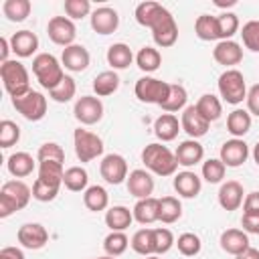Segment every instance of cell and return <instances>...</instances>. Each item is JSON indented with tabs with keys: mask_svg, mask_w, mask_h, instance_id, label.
Segmentation results:
<instances>
[{
	"mask_svg": "<svg viewBox=\"0 0 259 259\" xmlns=\"http://www.w3.org/2000/svg\"><path fill=\"white\" fill-rule=\"evenodd\" d=\"M142 162L150 172H154L158 176H172L178 168V160L170 152V148L164 144H158V142L148 144L142 150Z\"/></svg>",
	"mask_w": 259,
	"mask_h": 259,
	"instance_id": "cell-1",
	"label": "cell"
},
{
	"mask_svg": "<svg viewBox=\"0 0 259 259\" xmlns=\"http://www.w3.org/2000/svg\"><path fill=\"white\" fill-rule=\"evenodd\" d=\"M32 73L38 79L40 87L45 89H55L63 79H65V71H63V63L51 55V53H38L32 59Z\"/></svg>",
	"mask_w": 259,
	"mask_h": 259,
	"instance_id": "cell-2",
	"label": "cell"
},
{
	"mask_svg": "<svg viewBox=\"0 0 259 259\" xmlns=\"http://www.w3.org/2000/svg\"><path fill=\"white\" fill-rule=\"evenodd\" d=\"M32 196V190L22 180H8L0 190V217L6 219L16 210H22Z\"/></svg>",
	"mask_w": 259,
	"mask_h": 259,
	"instance_id": "cell-3",
	"label": "cell"
},
{
	"mask_svg": "<svg viewBox=\"0 0 259 259\" xmlns=\"http://www.w3.org/2000/svg\"><path fill=\"white\" fill-rule=\"evenodd\" d=\"M0 77L4 83V89L8 91L10 97H20L30 91V77L26 67L20 61L8 59L6 63L0 65Z\"/></svg>",
	"mask_w": 259,
	"mask_h": 259,
	"instance_id": "cell-4",
	"label": "cell"
},
{
	"mask_svg": "<svg viewBox=\"0 0 259 259\" xmlns=\"http://www.w3.org/2000/svg\"><path fill=\"white\" fill-rule=\"evenodd\" d=\"M219 93L231 105L243 103V99H247V85L243 73L237 69H227L219 77Z\"/></svg>",
	"mask_w": 259,
	"mask_h": 259,
	"instance_id": "cell-5",
	"label": "cell"
},
{
	"mask_svg": "<svg viewBox=\"0 0 259 259\" xmlns=\"http://www.w3.org/2000/svg\"><path fill=\"white\" fill-rule=\"evenodd\" d=\"M134 93L136 97L142 101V103H156V105H162L170 93V83L162 81V79H156V77H142L136 81V87H134Z\"/></svg>",
	"mask_w": 259,
	"mask_h": 259,
	"instance_id": "cell-6",
	"label": "cell"
},
{
	"mask_svg": "<svg viewBox=\"0 0 259 259\" xmlns=\"http://www.w3.org/2000/svg\"><path fill=\"white\" fill-rule=\"evenodd\" d=\"M12 105L28 121H40L47 113V97L34 89H30L20 97H12Z\"/></svg>",
	"mask_w": 259,
	"mask_h": 259,
	"instance_id": "cell-7",
	"label": "cell"
},
{
	"mask_svg": "<svg viewBox=\"0 0 259 259\" xmlns=\"http://www.w3.org/2000/svg\"><path fill=\"white\" fill-rule=\"evenodd\" d=\"M73 146L81 162H91L103 154V140L97 134L83 130V127H77L73 132Z\"/></svg>",
	"mask_w": 259,
	"mask_h": 259,
	"instance_id": "cell-8",
	"label": "cell"
},
{
	"mask_svg": "<svg viewBox=\"0 0 259 259\" xmlns=\"http://www.w3.org/2000/svg\"><path fill=\"white\" fill-rule=\"evenodd\" d=\"M150 30H152L154 42L162 49H168L178 40V24H176L174 16L170 14V10H166V8H162V12L158 14V18Z\"/></svg>",
	"mask_w": 259,
	"mask_h": 259,
	"instance_id": "cell-9",
	"label": "cell"
},
{
	"mask_svg": "<svg viewBox=\"0 0 259 259\" xmlns=\"http://www.w3.org/2000/svg\"><path fill=\"white\" fill-rule=\"evenodd\" d=\"M73 113H75V119L79 123L93 125V123L101 121V117H103V103L95 95H83L75 101Z\"/></svg>",
	"mask_w": 259,
	"mask_h": 259,
	"instance_id": "cell-10",
	"label": "cell"
},
{
	"mask_svg": "<svg viewBox=\"0 0 259 259\" xmlns=\"http://www.w3.org/2000/svg\"><path fill=\"white\" fill-rule=\"evenodd\" d=\"M47 34L49 38L55 42V45H61V47H71L75 45V36H77V28L73 24L71 18L67 16H53L47 24Z\"/></svg>",
	"mask_w": 259,
	"mask_h": 259,
	"instance_id": "cell-11",
	"label": "cell"
},
{
	"mask_svg": "<svg viewBox=\"0 0 259 259\" xmlns=\"http://www.w3.org/2000/svg\"><path fill=\"white\" fill-rule=\"evenodd\" d=\"M99 172L105 182L121 184L123 180H127V162L119 154H107V156H103V160L99 164Z\"/></svg>",
	"mask_w": 259,
	"mask_h": 259,
	"instance_id": "cell-12",
	"label": "cell"
},
{
	"mask_svg": "<svg viewBox=\"0 0 259 259\" xmlns=\"http://www.w3.org/2000/svg\"><path fill=\"white\" fill-rule=\"evenodd\" d=\"M18 243L24 249H42L49 243V233L40 223H24L16 233Z\"/></svg>",
	"mask_w": 259,
	"mask_h": 259,
	"instance_id": "cell-13",
	"label": "cell"
},
{
	"mask_svg": "<svg viewBox=\"0 0 259 259\" xmlns=\"http://www.w3.org/2000/svg\"><path fill=\"white\" fill-rule=\"evenodd\" d=\"M247 158H249V146L241 138L227 140L221 146V162L229 168H239L241 164H245Z\"/></svg>",
	"mask_w": 259,
	"mask_h": 259,
	"instance_id": "cell-14",
	"label": "cell"
},
{
	"mask_svg": "<svg viewBox=\"0 0 259 259\" xmlns=\"http://www.w3.org/2000/svg\"><path fill=\"white\" fill-rule=\"evenodd\" d=\"M180 125H182V130L190 136V140H198V138H202V136L208 132V125H210V123L198 113L196 105H188V107H184V111H182Z\"/></svg>",
	"mask_w": 259,
	"mask_h": 259,
	"instance_id": "cell-15",
	"label": "cell"
},
{
	"mask_svg": "<svg viewBox=\"0 0 259 259\" xmlns=\"http://www.w3.org/2000/svg\"><path fill=\"white\" fill-rule=\"evenodd\" d=\"M117 26H119L117 10H113L109 6H101L91 12V28L97 34H111L117 30Z\"/></svg>",
	"mask_w": 259,
	"mask_h": 259,
	"instance_id": "cell-16",
	"label": "cell"
},
{
	"mask_svg": "<svg viewBox=\"0 0 259 259\" xmlns=\"http://www.w3.org/2000/svg\"><path fill=\"white\" fill-rule=\"evenodd\" d=\"M127 192L132 196H136L138 200L152 196V192H154V178H152V174L148 170H142V168L132 170L127 174Z\"/></svg>",
	"mask_w": 259,
	"mask_h": 259,
	"instance_id": "cell-17",
	"label": "cell"
},
{
	"mask_svg": "<svg viewBox=\"0 0 259 259\" xmlns=\"http://www.w3.org/2000/svg\"><path fill=\"white\" fill-rule=\"evenodd\" d=\"M89 51L83 47V45H71V47H65L63 49V55H61V63L65 69L73 71V73H81L89 67Z\"/></svg>",
	"mask_w": 259,
	"mask_h": 259,
	"instance_id": "cell-18",
	"label": "cell"
},
{
	"mask_svg": "<svg viewBox=\"0 0 259 259\" xmlns=\"http://www.w3.org/2000/svg\"><path fill=\"white\" fill-rule=\"evenodd\" d=\"M212 57L219 65L233 67V65H239L243 61V49L235 40H219L212 49Z\"/></svg>",
	"mask_w": 259,
	"mask_h": 259,
	"instance_id": "cell-19",
	"label": "cell"
},
{
	"mask_svg": "<svg viewBox=\"0 0 259 259\" xmlns=\"http://www.w3.org/2000/svg\"><path fill=\"white\" fill-rule=\"evenodd\" d=\"M219 243H221V249L225 253L237 257V255H241L243 251L249 249V235L241 229H227V231L221 233Z\"/></svg>",
	"mask_w": 259,
	"mask_h": 259,
	"instance_id": "cell-20",
	"label": "cell"
},
{
	"mask_svg": "<svg viewBox=\"0 0 259 259\" xmlns=\"http://www.w3.org/2000/svg\"><path fill=\"white\" fill-rule=\"evenodd\" d=\"M174 156H176V160H178V166L190 168V166L202 162V158H204V148H202V144H198L196 140H184V142L178 144Z\"/></svg>",
	"mask_w": 259,
	"mask_h": 259,
	"instance_id": "cell-21",
	"label": "cell"
},
{
	"mask_svg": "<svg viewBox=\"0 0 259 259\" xmlns=\"http://www.w3.org/2000/svg\"><path fill=\"white\" fill-rule=\"evenodd\" d=\"M243 186L237 180H227L219 188V204L225 210H237L243 204Z\"/></svg>",
	"mask_w": 259,
	"mask_h": 259,
	"instance_id": "cell-22",
	"label": "cell"
},
{
	"mask_svg": "<svg viewBox=\"0 0 259 259\" xmlns=\"http://www.w3.org/2000/svg\"><path fill=\"white\" fill-rule=\"evenodd\" d=\"M10 49L16 57H32V53L38 49V36L32 30H18L10 38Z\"/></svg>",
	"mask_w": 259,
	"mask_h": 259,
	"instance_id": "cell-23",
	"label": "cell"
},
{
	"mask_svg": "<svg viewBox=\"0 0 259 259\" xmlns=\"http://www.w3.org/2000/svg\"><path fill=\"white\" fill-rule=\"evenodd\" d=\"M132 212H134V221H138L140 225H152L160 217V200L154 196L140 198Z\"/></svg>",
	"mask_w": 259,
	"mask_h": 259,
	"instance_id": "cell-24",
	"label": "cell"
},
{
	"mask_svg": "<svg viewBox=\"0 0 259 259\" xmlns=\"http://www.w3.org/2000/svg\"><path fill=\"white\" fill-rule=\"evenodd\" d=\"M200 188H202L200 178H198L194 172H190V170L178 172V174L174 176V190H176L182 198H194V196H198Z\"/></svg>",
	"mask_w": 259,
	"mask_h": 259,
	"instance_id": "cell-25",
	"label": "cell"
},
{
	"mask_svg": "<svg viewBox=\"0 0 259 259\" xmlns=\"http://www.w3.org/2000/svg\"><path fill=\"white\" fill-rule=\"evenodd\" d=\"M180 130H182V125H180V121H178V117H176L174 113H162V115L154 121V134H156V138L162 140V142H172V140H176V136H178Z\"/></svg>",
	"mask_w": 259,
	"mask_h": 259,
	"instance_id": "cell-26",
	"label": "cell"
},
{
	"mask_svg": "<svg viewBox=\"0 0 259 259\" xmlns=\"http://www.w3.org/2000/svg\"><path fill=\"white\" fill-rule=\"evenodd\" d=\"M6 168L12 176L16 178H24L28 174H32L34 170V160L28 152H14L8 156V162H6Z\"/></svg>",
	"mask_w": 259,
	"mask_h": 259,
	"instance_id": "cell-27",
	"label": "cell"
},
{
	"mask_svg": "<svg viewBox=\"0 0 259 259\" xmlns=\"http://www.w3.org/2000/svg\"><path fill=\"white\" fill-rule=\"evenodd\" d=\"M134 61V53L125 42H115L107 49V63L111 65V71L127 69Z\"/></svg>",
	"mask_w": 259,
	"mask_h": 259,
	"instance_id": "cell-28",
	"label": "cell"
},
{
	"mask_svg": "<svg viewBox=\"0 0 259 259\" xmlns=\"http://www.w3.org/2000/svg\"><path fill=\"white\" fill-rule=\"evenodd\" d=\"M134 221V212L127 208V206H111L107 208L105 212V225L111 229V231H125Z\"/></svg>",
	"mask_w": 259,
	"mask_h": 259,
	"instance_id": "cell-29",
	"label": "cell"
},
{
	"mask_svg": "<svg viewBox=\"0 0 259 259\" xmlns=\"http://www.w3.org/2000/svg\"><path fill=\"white\" fill-rule=\"evenodd\" d=\"M227 130L233 138H243L251 130V113L245 109H233L227 115Z\"/></svg>",
	"mask_w": 259,
	"mask_h": 259,
	"instance_id": "cell-30",
	"label": "cell"
},
{
	"mask_svg": "<svg viewBox=\"0 0 259 259\" xmlns=\"http://www.w3.org/2000/svg\"><path fill=\"white\" fill-rule=\"evenodd\" d=\"M87 182H89V174H87L85 168H81V166H71V168L65 170L63 184H65L67 190H71V192H85V190L89 188Z\"/></svg>",
	"mask_w": 259,
	"mask_h": 259,
	"instance_id": "cell-31",
	"label": "cell"
},
{
	"mask_svg": "<svg viewBox=\"0 0 259 259\" xmlns=\"http://www.w3.org/2000/svg\"><path fill=\"white\" fill-rule=\"evenodd\" d=\"M117 87H119V75L115 71H101L93 79V91L97 97H107V95L115 93Z\"/></svg>",
	"mask_w": 259,
	"mask_h": 259,
	"instance_id": "cell-32",
	"label": "cell"
},
{
	"mask_svg": "<svg viewBox=\"0 0 259 259\" xmlns=\"http://www.w3.org/2000/svg\"><path fill=\"white\" fill-rule=\"evenodd\" d=\"M63 176H65L63 164H59V162H38V180L40 182H45L49 186H55V188H61Z\"/></svg>",
	"mask_w": 259,
	"mask_h": 259,
	"instance_id": "cell-33",
	"label": "cell"
},
{
	"mask_svg": "<svg viewBox=\"0 0 259 259\" xmlns=\"http://www.w3.org/2000/svg\"><path fill=\"white\" fill-rule=\"evenodd\" d=\"M83 204L93 210V212H99V210H105L107 204H109V194L103 186L95 184V186H89L85 192H83Z\"/></svg>",
	"mask_w": 259,
	"mask_h": 259,
	"instance_id": "cell-34",
	"label": "cell"
},
{
	"mask_svg": "<svg viewBox=\"0 0 259 259\" xmlns=\"http://www.w3.org/2000/svg\"><path fill=\"white\" fill-rule=\"evenodd\" d=\"M132 249L138 255H156V245H154V229H140L134 233L132 241H130Z\"/></svg>",
	"mask_w": 259,
	"mask_h": 259,
	"instance_id": "cell-35",
	"label": "cell"
},
{
	"mask_svg": "<svg viewBox=\"0 0 259 259\" xmlns=\"http://www.w3.org/2000/svg\"><path fill=\"white\" fill-rule=\"evenodd\" d=\"M194 32L200 40H221L219 36V24H217V16L210 14H200L194 22Z\"/></svg>",
	"mask_w": 259,
	"mask_h": 259,
	"instance_id": "cell-36",
	"label": "cell"
},
{
	"mask_svg": "<svg viewBox=\"0 0 259 259\" xmlns=\"http://www.w3.org/2000/svg\"><path fill=\"white\" fill-rule=\"evenodd\" d=\"M196 109H198V113H200L208 123H210V121H217V119L221 117V113H223V105H221L219 97H214L212 93L200 95V99L196 101Z\"/></svg>",
	"mask_w": 259,
	"mask_h": 259,
	"instance_id": "cell-37",
	"label": "cell"
},
{
	"mask_svg": "<svg viewBox=\"0 0 259 259\" xmlns=\"http://www.w3.org/2000/svg\"><path fill=\"white\" fill-rule=\"evenodd\" d=\"M158 200H160V217H158V221H162L166 225H172L182 217V204H180V200L176 196H162Z\"/></svg>",
	"mask_w": 259,
	"mask_h": 259,
	"instance_id": "cell-38",
	"label": "cell"
},
{
	"mask_svg": "<svg viewBox=\"0 0 259 259\" xmlns=\"http://www.w3.org/2000/svg\"><path fill=\"white\" fill-rule=\"evenodd\" d=\"M162 4H158V2H152V0H146V2H140L138 6H136V20H138V24H142V26H146V28H152V24L156 22V18H158V14L162 12Z\"/></svg>",
	"mask_w": 259,
	"mask_h": 259,
	"instance_id": "cell-39",
	"label": "cell"
},
{
	"mask_svg": "<svg viewBox=\"0 0 259 259\" xmlns=\"http://www.w3.org/2000/svg\"><path fill=\"white\" fill-rule=\"evenodd\" d=\"M186 99H188V93L182 85L178 83H170V93L166 97V101L160 105L166 113H174V111H180L186 107Z\"/></svg>",
	"mask_w": 259,
	"mask_h": 259,
	"instance_id": "cell-40",
	"label": "cell"
},
{
	"mask_svg": "<svg viewBox=\"0 0 259 259\" xmlns=\"http://www.w3.org/2000/svg\"><path fill=\"white\" fill-rule=\"evenodd\" d=\"M136 63H138V67H140L142 71L154 73V71H158L160 65H162V55H160V51L154 49V47H144V49H140V53L136 55Z\"/></svg>",
	"mask_w": 259,
	"mask_h": 259,
	"instance_id": "cell-41",
	"label": "cell"
},
{
	"mask_svg": "<svg viewBox=\"0 0 259 259\" xmlns=\"http://www.w3.org/2000/svg\"><path fill=\"white\" fill-rule=\"evenodd\" d=\"M30 8H32L30 0H6L2 4L4 16L8 20H12V22H22L30 14Z\"/></svg>",
	"mask_w": 259,
	"mask_h": 259,
	"instance_id": "cell-42",
	"label": "cell"
},
{
	"mask_svg": "<svg viewBox=\"0 0 259 259\" xmlns=\"http://www.w3.org/2000/svg\"><path fill=\"white\" fill-rule=\"evenodd\" d=\"M127 245H130V239L125 237L123 231H111L103 239V251L105 255H111V257H119L121 253H125Z\"/></svg>",
	"mask_w": 259,
	"mask_h": 259,
	"instance_id": "cell-43",
	"label": "cell"
},
{
	"mask_svg": "<svg viewBox=\"0 0 259 259\" xmlns=\"http://www.w3.org/2000/svg\"><path fill=\"white\" fill-rule=\"evenodd\" d=\"M75 93H77L75 79L69 77V75H65V79H63L55 89L49 91V97H51L53 101H57V103H67V101H71V99L75 97Z\"/></svg>",
	"mask_w": 259,
	"mask_h": 259,
	"instance_id": "cell-44",
	"label": "cell"
},
{
	"mask_svg": "<svg viewBox=\"0 0 259 259\" xmlns=\"http://www.w3.org/2000/svg\"><path fill=\"white\" fill-rule=\"evenodd\" d=\"M227 166L221 162V158H208L206 162H202V178L208 184H219L225 178Z\"/></svg>",
	"mask_w": 259,
	"mask_h": 259,
	"instance_id": "cell-45",
	"label": "cell"
},
{
	"mask_svg": "<svg viewBox=\"0 0 259 259\" xmlns=\"http://www.w3.org/2000/svg\"><path fill=\"white\" fill-rule=\"evenodd\" d=\"M217 24L221 40H231V36L239 30V16L235 12H223L217 16Z\"/></svg>",
	"mask_w": 259,
	"mask_h": 259,
	"instance_id": "cell-46",
	"label": "cell"
},
{
	"mask_svg": "<svg viewBox=\"0 0 259 259\" xmlns=\"http://www.w3.org/2000/svg\"><path fill=\"white\" fill-rule=\"evenodd\" d=\"M36 160L38 162H65V150L57 144V142H45L38 152H36Z\"/></svg>",
	"mask_w": 259,
	"mask_h": 259,
	"instance_id": "cell-47",
	"label": "cell"
},
{
	"mask_svg": "<svg viewBox=\"0 0 259 259\" xmlns=\"http://www.w3.org/2000/svg\"><path fill=\"white\" fill-rule=\"evenodd\" d=\"M18 140H20V127L10 119H2L0 121V148H10Z\"/></svg>",
	"mask_w": 259,
	"mask_h": 259,
	"instance_id": "cell-48",
	"label": "cell"
},
{
	"mask_svg": "<svg viewBox=\"0 0 259 259\" xmlns=\"http://www.w3.org/2000/svg\"><path fill=\"white\" fill-rule=\"evenodd\" d=\"M176 245H178V251H180L182 255H186V257L198 255V253H200V247H202L198 235H194V233H182V235L178 237Z\"/></svg>",
	"mask_w": 259,
	"mask_h": 259,
	"instance_id": "cell-49",
	"label": "cell"
},
{
	"mask_svg": "<svg viewBox=\"0 0 259 259\" xmlns=\"http://www.w3.org/2000/svg\"><path fill=\"white\" fill-rule=\"evenodd\" d=\"M241 36H243V45L249 51L259 53V20L245 22L243 28H241Z\"/></svg>",
	"mask_w": 259,
	"mask_h": 259,
	"instance_id": "cell-50",
	"label": "cell"
},
{
	"mask_svg": "<svg viewBox=\"0 0 259 259\" xmlns=\"http://www.w3.org/2000/svg\"><path fill=\"white\" fill-rule=\"evenodd\" d=\"M174 243H176V241H174V235H172L170 229H166V227H158V229H154L156 255H164V253H168V251L172 249Z\"/></svg>",
	"mask_w": 259,
	"mask_h": 259,
	"instance_id": "cell-51",
	"label": "cell"
},
{
	"mask_svg": "<svg viewBox=\"0 0 259 259\" xmlns=\"http://www.w3.org/2000/svg\"><path fill=\"white\" fill-rule=\"evenodd\" d=\"M65 12L69 18H85L91 12L89 0H65Z\"/></svg>",
	"mask_w": 259,
	"mask_h": 259,
	"instance_id": "cell-52",
	"label": "cell"
},
{
	"mask_svg": "<svg viewBox=\"0 0 259 259\" xmlns=\"http://www.w3.org/2000/svg\"><path fill=\"white\" fill-rule=\"evenodd\" d=\"M57 194H59V188L49 186V184L40 182L38 178L34 180V184H32V198H36L40 202H51V200L57 198Z\"/></svg>",
	"mask_w": 259,
	"mask_h": 259,
	"instance_id": "cell-53",
	"label": "cell"
},
{
	"mask_svg": "<svg viewBox=\"0 0 259 259\" xmlns=\"http://www.w3.org/2000/svg\"><path fill=\"white\" fill-rule=\"evenodd\" d=\"M241 227H243V231H245V233L259 235V212L243 214V217H241Z\"/></svg>",
	"mask_w": 259,
	"mask_h": 259,
	"instance_id": "cell-54",
	"label": "cell"
},
{
	"mask_svg": "<svg viewBox=\"0 0 259 259\" xmlns=\"http://www.w3.org/2000/svg\"><path fill=\"white\" fill-rule=\"evenodd\" d=\"M247 109L251 115H257L259 117V83L253 85L249 91H247Z\"/></svg>",
	"mask_w": 259,
	"mask_h": 259,
	"instance_id": "cell-55",
	"label": "cell"
},
{
	"mask_svg": "<svg viewBox=\"0 0 259 259\" xmlns=\"http://www.w3.org/2000/svg\"><path fill=\"white\" fill-rule=\"evenodd\" d=\"M253 212H259V190L249 192L243 200V214H253Z\"/></svg>",
	"mask_w": 259,
	"mask_h": 259,
	"instance_id": "cell-56",
	"label": "cell"
},
{
	"mask_svg": "<svg viewBox=\"0 0 259 259\" xmlns=\"http://www.w3.org/2000/svg\"><path fill=\"white\" fill-rule=\"evenodd\" d=\"M0 259H26V257H24L22 249H18V247H2Z\"/></svg>",
	"mask_w": 259,
	"mask_h": 259,
	"instance_id": "cell-57",
	"label": "cell"
},
{
	"mask_svg": "<svg viewBox=\"0 0 259 259\" xmlns=\"http://www.w3.org/2000/svg\"><path fill=\"white\" fill-rule=\"evenodd\" d=\"M0 49H2V51H0V59H2V63H6V61H8V51H12V49H10V40L2 36V38H0Z\"/></svg>",
	"mask_w": 259,
	"mask_h": 259,
	"instance_id": "cell-58",
	"label": "cell"
},
{
	"mask_svg": "<svg viewBox=\"0 0 259 259\" xmlns=\"http://www.w3.org/2000/svg\"><path fill=\"white\" fill-rule=\"evenodd\" d=\"M235 259H259V249L249 247L247 251H243V253H241V255H237Z\"/></svg>",
	"mask_w": 259,
	"mask_h": 259,
	"instance_id": "cell-59",
	"label": "cell"
},
{
	"mask_svg": "<svg viewBox=\"0 0 259 259\" xmlns=\"http://www.w3.org/2000/svg\"><path fill=\"white\" fill-rule=\"evenodd\" d=\"M214 4H217V6H221V8H223V6H235V4H237V2H235V0H227V2H221V0H217V2H214Z\"/></svg>",
	"mask_w": 259,
	"mask_h": 259,
	"instance_id": "cell-60",
	"label": "cell"
},
{
	"mask_svg": "<svg viewBox=\"0 0 259 259\" xmlns=\"http://www.w3.org/2000/svg\"><path fill=\"white\" fill-rule=\"evenodd\" d=\"M253 160H255V164L259 166V142H257V146L253 148Z\"/></svg>",
	"mask_w": 259,
	"mask_h": 259,
	"instance_id": "cell-61",
	"label": "cell"
},
{
	"mask_svg": "<svg viewBox=\"0 0 259 259\" xmlns=\"http://www.w3.org/2000/svg\"><path fill=\"white\" fill-rule=\"evenodd\" d=\"M95 259H115V257H111V255H103V257H95Z\"/></svg>",
	"mask_w": 259,
	"mask_h": 259,
	"instance_id": "cell-62",
	"label": "cell"
},
{
	"mask_svg": "<svg viewBox=\"0 0 259 259\" xmlns=\"http://www.w3.org/2000/svg\"><path fill=\"white\" fill-rule=\"evenodd\" d=\"M146 259H160V255H148Z\"/></svg>",
	"mask_w": 259,
	"mask_h": 259,
	"instance_id": "cell-63",
	"label": "cell"
}]
</instances>
